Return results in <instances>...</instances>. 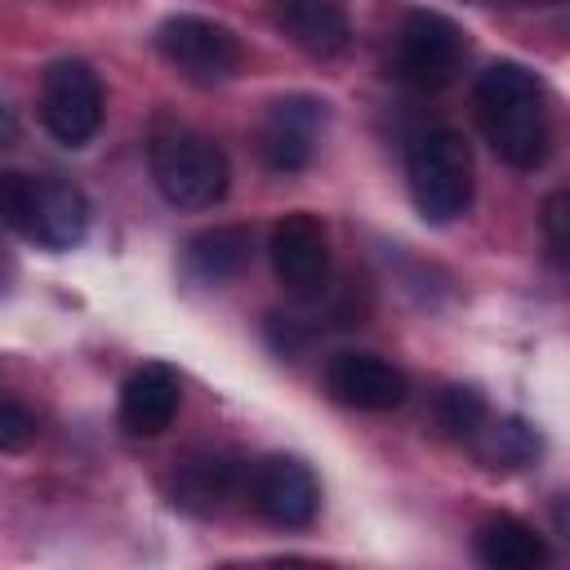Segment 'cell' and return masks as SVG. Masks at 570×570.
Here are the masks:
<instances>
[{
  "label": "cell",
  "instance_id": "13",
  "mask_svg": "<svg viewBox=\"0 0 570 570\" xmlns=\"http://www.w3.org/2000/svg\"><path fill=\"white\" fill-rule=\"evenodd\" d=\"M89 232V200L80 187L62 178H36V200H31V223L27 240L45 249H71Z\"/></svg>",
  "mask_w": 570,
  "mask_h": 570
},
{
  "label": "cell",
  "instance_id": "22",
  "mask_svg": "<svg viewBox=\"0 0 570 570\" xmlns=\"http://www.w3.org/2000/svg\"><path fill=\"white\" fill-rule=\"evenodd\" d=\"M521 4H557V0H521Z\"/></svg>",
  "mask_w": 570,
  "mask_h": 570
},
{
  "label": "cell",
  "instance_id": "1",
  "mask_svg": "<svg viewBox=\"0 0 570 570\" xmlns=\"http://www.w3.org/2000/svg\"><path fill=\"white\" fill-rule=\"evenodd\" d=\"M476 120L485 142L512 169H534L548 156V102L543 85L521 62H490L476 76Z\"/></svg>",
  "mask_w": 570,
  "mask_h": 570
},
{
  "label": "cell",
  "instance_id": "3",
  "mask_svg": "<svg viewBox=\"0 0 570 570\" xmlns=\"http://www.w3.org/2000/svg\"><path fill=\"white\" fill-rule=\"evenodd\" d=\"M405 178L414 209L428 223H450L472 200V151L454 129H428L405 151Z\"/></svg>",
  "mask_w": 570,
  "mask_h": 570
},
{
  "label": "cell",
  "instance_id": "15",
  "mask_svg": "<svg viewBox=\"0 0 570 570\" xmlns=\"http://www.w3.org/2000/svg\"><path fill=\"white\" fill-rule=\"evenodd\" d=\"M249 227H236V223H227V227H205V232H196L191 240H187V249H183V267H187V276L191 281H200V285H223V281H232L245 263H249Z\"/></svg>",
  "mask_w": 570,
  "mask_h": 570
},
{
  "label": "cell",
  "instance_id": "4",
  "mask_svg": "<svg viewBox=\"0 0 570 570\" xmlns=\"http://www.w3.org/2000/svg\"><path fill=\"white\" fill-rule=\"evenodd\" d=\"M463 31L454 18L436 9H410L396 27V49H392V71L410 89H441L454 80L463 62Z\"/></svg>",
  "mask_w": 570,
  "mask_h": 570
},
{
  "label": "cell",
  "instance_id": "10",
  "mask_svg": "<svg viewBox=\"0 0 570 570\" xmlns=\"http://www.w3.org/2000/svg\"><path fill=\"white\" fill-rule=\"evenodd\" d=\"M325 387L334 392V401L352 405V410H396L410 392L405 374L374 356V352H334L325 365Z\"/></svg>",
  "mask_w": 570,
  "mask_h": 570
},
{
  "label": "cell",
  "instance_id": "6",
  "mask_svg": "<svg viewBox=\"0 0 570 570\" xmlns=\"http://www.w3.org/2000/svg\"><path fill=\"white\" fill-rule=\"evenodd\" d=\"M40 120L62 147H85L102 125V85L89 62H53L40 85Z\"/></svg>",
  "mask_w": 570,
  "mask_h": 570
},
{
  "label": "cell",
  "instance_id": "11",
  "mask_svg": "<svg viewBox=\"0 0 570 570\" xmlns=\"http://www.w3.org/2000/svg\"><path fill=\"white\" fill-rule=\"evenodd\" d=\"M245 468L227 454V450H191L183 459H174V472H169V499L183 508V512H214L223 508V499H232V490L240 485Z\"/></svg>",
  "mask_w": 570,
  "mask_h": 570
},
{
  "label": "cell",
  "instance_id": "7",
  "mask_svg": "<svg viewBox=\"0 0 570 570\" xmlns=\"http://www.w3.org/2000/svg\"><path fill=\"white\" fill-rule=\"evenodd\" d=\"M245 494L254 503V512L281 530H298L316 517L321 508V485L312 476V468L294 454H267L258 463L245 468Z\"/></svg>",
  "mask_w": 570,
  "mask_h": 570
},
{
  "label": "cell",
  "instance_id": "8",
  "mask_svg": "<svg viewBox=\"0 0 570 570\" xmlns=\"http://www.w3.org/2000/svg\"><path fill=\"white\" fill-rule=\"evenodd\" d=\"M267 258H272L276 281L294 298H321V289L330 281V240L312 214H285L272 227Z\"/></svg>",
  "mask_w": 570,
  "mask_h": 570
},
{
  "label": "cell",
  "instance_id": "2",
  "mask_svg": "<svg viewBox=\"0 0 570 570\" xmlns=\"http://www.w3.org/2000/svg\"><path fill=\"white\" fill-rule=\"evenodd\" d=\"M147 165L156 191L178 209H209L227 196L232 183L223 147L187 125H160L147 142Z\"/></svg>",
  "mask_w": 570,
  "mask_h": 570
},
{
  "label": "cell",
  "instance_id": "5",
  "mask_svg": "<svg viewBox=\"0 0 570 570\" xmlns=\"http://www.w3.org/2000/svg\"><path fill=\"white\" fill-rule=\"evenodd\" d=\"M156 49L165 53L169 67H178L196 85H218L240 67V40L223 22L196 13L165 18L156 27Z\"/></svg>",
  "mask_w": 570,
  "mask_h": 570
},
{
  "label": "cell",
  "instance_id": "17",
  "mask_svg": "<svg viewBox=\"0 0 570 570\" xmlns=\"http://www.w3.org/2000/svg\"><path fill=\"white\" fill-rule=\"evenodd\" d=\"M472 450L490 472H512V468L534 463L543 441L525 419H485L472 436Z\"/></svg>",
  "mask_w": 570,
  "mask_h": 570
},
{
  "label": "cell",
  "instance_id": "19",
  "mask_svg": "<svg viewBox=\"0 0 570 570\" xmlns=\"http://www.w3.org/2000/svg\"><path fill=\"white\" fill-rule=\"evenodd\" d=\"M31 441H36V414L0 387V450L13 454V450H27Z\"/></svg>",
  "mask_w": 570,
  "mask_h": 570
},
{
  "label": "cell",
  "instance_id": "14",
  "mask_svg": "<svg viewBox=\"0 0 570 570\" xmlns=\"http://www.w3.org/2000/svg\"><path fill=\"white\" fill-rule=\"evenodd\" d=\"M276 27L307 53L334 58L352 40V18L343 0H272Z\"/></svg>",
  "mask_w": 570,
  "mask_h": 570
},
{
  "label": "cell",
  "instance_id": "16",
  "mask_svg": "<svg viewBox=\"0 0 570 570\" xmlns=\"http://www.w3.org/2000/svg\"><path fill=\"white\" fill-rule=\"evenodd\" d=\"M476 557L490 570H539L548 561V543L521 517H490L476 530Z\"/></svg>",
  "mask_w": 570,
  "mask_h": 570
},
{
  "label": "cell",
  "instance_id": "12",
  "mask_svg": "<svg viewBox=\"0 0 570 570\" xmlns=\"http://www.w3.org/2000/svg\"><path fill=\"white\" fill-rule=\"evenodd\" d=\"M178 374L160 361L138 365L120 387V423L129 436H160L178 414Z\"/></svg>",
  "mask_w": 570,
  "mask_h": 570
},
{
  "label": "cell",
  "instance_id": "18",
  "mask_svg": "<svg viewBox=\"0 0 570 570\" xmlns=\"http://www.w3.org/2000/svg\"><path fill=\"white\" fill-rule=\"evenodd\" d=\"M485 419H490V405L476 387H445L436 396V423L459 441H472Z\"/></svg>",
  "mask_w": 570,
  "mask_h": 570
},
{
  "label": "cell",
  "instance_id": "9",
  "mask_svg": "<svg viewBox=\"0 0 570 570\" xmlns=\"http://www.w3.org/2000/svg\"><path fill=\"white\" fill-rule=\"evenodd\" d=\"M321 129H325V102L321 98H307V94L276 98L263 116V129H258V151H263L267 169H276V174L303 169L316 151Z\"/></svg>",
  "mask_w": 570,
  "mask_h": 570
},
{
  "label": "cell",
  "instance_id": "21",
  "mask_svg": "<svg viewBox=\"0 0 570 570\" xmlns=\"http://www.w3.org/2000/svg\"><path fill=\"white\" fill-rule=\"evenodd\" d=\"M13 138H18V116H13V111L0 102V147H9Z\"/></svg>",
  "mask_w": 570,
  "mask_h": 570
},
{
  "label": "cell",
  "instance_id": "20",
  "mask_svg": "<svg viewBox=\"0 0 570 570\" xmlns=\"http://www.w3.org/2000/svg\"><path fill=\"white\" fill-rule=\"evenodd\" d=\"M543 232H548V249L557 258H566V191H552L543 205Z\"/></svg>",
  "mask_w": 570,
  "mask_h": 570
}]
</instances>
